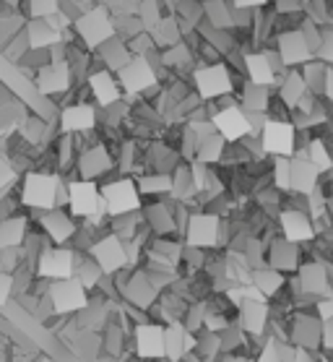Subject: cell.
I'll return each mask as SVG.
<instances>
[{
  "label": "cell",
  "mask_w": 333,
  "mask_h": 362,
  "mask_svg": "<svg viewBox=\"0 0 333 362\" xmlns=\"http://www.w3.org/2000/svg\"><path fill=\"white\" fill-rule=\"evenodd\" d=\"M221 362H252V360H247L243 354H227V357H221Z\"/></svg>",
  "instance_id": "obj_54"
},
{
  "label": "cell",
  "mask_w": 333,
  "mask_h": 362,
  "mask_svg": "<svg viewBox=\"0 0 333 362\" xmlns=\"http://www.w3.org/2000/svg\"><path fill=\"white\" fill-rule=\"evenodd\" d=\"M317 313H320V318H323V321L333 318V300H323V303L317 305Z\"/></svg>",
  "instance_id": "obj_52"
},
{
  "label": "cell",
  "mask_w": 333,
  "mask_h": 362,
  "mask_svg": "<svg viewBox=\"0 0 333 362\" xmlns=\"http://www.w3.org/2000/svg\"><path fill=\"white\" fill-rule=\"evenodd\" d=\"M47 297L55 313L60 315H76L78 310H83L89 305V289L83 287L78 279H60V281H49L47 284Z\"/></svg>",
  "instance_id": "obj_11"
},
{
  "label": "cell",
  "mask_w": 333,
  "mask_h": 362,
  "mask_svg": "<svg viewBox=\"0 0 333 362\" xmlns=\"http://www.w3.org/2000/svg\"><path fill=\"white\" fill-rule=\"evenodd\" d=\"M240 107H243L245 112H263V110L269 107V86H258V83L243 86Z\"/></svg>",
  "instance_id": "obj_37"
},
{
  "label": "cell",
  "mask_w": 333,
  "mask_h": 362,
  "mask_svg": "<svg viewBox=\"0 0 333 362\" xmlns=\"http://www.w3.org/2000/svg\"><path fill=\"white\" fill-rule=\"evenodd\" d=\"M204 24H209V29H232L235 6L227 0H204Z\"/></svg>",
  "instance_id": "obj_29"
},
{
  "label": "cell",
  "mask_w": 333,
  "mask_h": 362,
  "mask_svg": "<svg viewBox=\"0 0 333 362\" xmlns=\"http://www.w3.org/2000/svg\"><path fill=\"white\" fill-rule=\"evenodd\" d=\"M133 349L141 362L164 360V326L162 323H136L133 326Z\"/></svg>",
  "instance_id": "obj_16"
},
{
  "label": "cell",
  "mask_w": 333,
  "mask_h": 362,
  "mask_svg": "<svg viewBox=\"0 0 333 362\" xmlns=\"http://www.w3.org/2000/svg\"><path fill=\"white\" fill-rule=\"evenodd\" d=\"M105 276V272L99 269V264L91 258L89 253H78L76 250V266H74V279H78L83 284V287L89 289H94L99 284V279Z\"/></svg>",
  "instance_id": "obj_34"
},
{
  "label": "cell",
  "mask_w": 333,
  "mask_h": 362,
  "mask_svg": "<svg viewBox=\"0 0 333 362\" xmlns=\"http://www.w3.org/2000/svg\"><path fill=\"white\" fill-rule=\"evenodd\" d=\"M211 123L221 139L227 144H237L250 136V123H247V112L240 105H229V107L216 110L211 115Z\"/></svg>",
  "instance_id": "obj_18"
},
{
  "label": "cell",
  "mask_w": 333,
  "mask_h": 362,
  "mask_svg": "<svg viewBox=\"0 0 333 362\" xmlns=\"http://www.w3.org/2000/svg\"><path fill=\"white\" fill-rule=\"evenodd\" d=\"M117 167H115V154L112 146L105 144L102 139H91L83 141V148L78 151V159H76V175L81 180H105L107 175H112Z\"/></svg>",
  "instance_id": "obj_6"
},
{
  "label": "cell",
  "mask_w": 333,
  "mask_h": 362,
  "mask_svg": "<svg viewBox=\"0 0 333 362\" xmlns=\"http://www.w3.org/2000/svg\"><path fill=\"white\" fill-rule=\"evenodd\" d=\"M250 281L266 297H274L281 289V284H284V274L276 272V269H252Z\"/></svg>",
  "instance_id": "obj_40"
},
{
  "label": "cell",
  "mask_w": 333,
  "mask_h": 362,
  "mask_svg": "<svg viewBox=\"0 0 333 362\" xmlns=\"http://www.w3.org/2000/svg\"><path fill=\"white\" fill-rule=\"evenodd\" d=\"M68 211L81 222V219H91V216L105 214V204L99 196V182L94 180H68Z\"/></svg>",
  "instance_id": "obj_9"
},
{
  "label": "cell",
  "mask_w": 333,
  "mask_h": 362,
  "mask_svg": "<svg viewBox=\"0 0 333 362\" xmlns=\"http://www.w3.org/2000/svg\"><path fill=\"white\" fill-rule=\"evenodd\" d=\"M317 170L308 159H292V180H289V190L297 193H312L317 182Z\"/></svg>",
  "instance_id": "obj_33"
},
{
  "label": "cell",
  "mask_w": 333,
  "mask_h": 362,
  "mask_svg": "<svg viewBox=\"0 0 333 362\" xmlns=\"http://www.w3.org/2000/svg\"><path fill=\"white\" fill-rule=\"evenodd\" d=\"M258 362H281V360H279V344H276V341H269V344L260 349Z\"/></svg>",
  "instance_id": "obj_48"
},
{
  "label": "cell",
  "mask_w": 333,
  "mask_h": 362,
  "mask_svg": "<svg viewBox=\"0 0 333 362\" xmlns=\"http://www.w3.org/2000/svg\"><path fill=\"white\" fill-rule=\"evenodd\" d=\"M274 180H276V188L289 190V180H292V162H289V157H276Z\"/></svg>",
  "instance_id": "obj_45"
},
{
  "label": "cell",
  "mask_w": 333,
  "mask_h": 362,
  "mask_svg": "<svg viewBox=\"0 0 333 362\" xmlns=\"http://www.w3.org/2000/svg\"><path fill=\"white\" fill-rule=\"evenodd\" d=\"M269 264L271 269L276 272H289L297 264V250H294V243L284 240V243H274L269 250Z\"/></svg>",
  "instance_id": "obj_38"
},
{
  "label": "cell",
  "mask_w": 333,
  "mask_h": 362,
  "mask_svg": "<svg viewBox=\"0 0 333 362\" xmlns=\"http://www.w3.org/2000/svg\"><path fill=\"white\" fill-rule=\"evenodd\" d=\"M279 222H281L284 240H289V243H305V240H312V235H315L308 216L302 214V211H294V209L281 211Z\"/></svg>",
  "instance_id": "obj_24"
},
{
  "label": "cell",
  "mask_w": 333,
  "mask_h": 362,
  "mask_svg": "<svg viewBox=\"0 0 333 362\" xmlns=\"http://www.w3.org/2000/svg\"><path fill=\"white\" fill-rule=\"evenodd\" d=\"M148 34H151L156 49H167V47H172V45H177V42L185 40L182 24H180L177 16H172V13H167V16H164Z\"/></svg>",
  "instance_id": "obj_30"
},
{
  "label": "cell",
  "mask_w": 333,
  "mask_h": 362,
  "mask_svg": "<svg viewBox=\"0 0 333 362\" xmlns=\"http://www.w3.org/2000/svg\"><path fill=\"white\" fill-rule=\"evenodd\" d=\"M86 89H89V97L91 102L97 105L99 110L110 107V105H115V102H120L125 94H122L120 89V81H117V76L112 74V71H107V68H94L89 74V78H86Z\"/></svg>",
  "instance_id": "obj_19"
},
{
  "label": "cell",
  "mask_w": 333,
  "mask_h": 362,
  "mask_svg": "<svg viewBox=\"0 0 333 362\" xmlns=\"http://www.w3.org/2000/svg\"><path fill=\"white\" fill-rule=\"evenodd\" d=\"M323 344L328 346V349H333V318H328L323 326Z\"/></svg>",
  "instance_id": "obj_51"
},
{
  "label": "cell",
  "mask_w": 333,
  "mask_h": 362,
  "mask_svg": "<svg viewBox=\"0 0 333 362\" xmlns=\"http://www.w3.org/2000/svg\"><path fill=\"white\" fill-rule=\"evenodd\" d=\"M266 321H269V308H266V303H258V300H245V303H240V326H243V331L260 337L263 329H266Z\"/></svg>",
  "instance_id": "obj_28"
},
{
  "label": "cell",
  "mask_w": 333,
  "mask_h": 362,
  "mask_svg": "<svg viewBox=\"0 0 333 362\" xmlns=\"http://www.w3.org/2000/svg\"><path fill=\"white\" fill-rule=\"evenodd\" d=\"M305 89H308V83L302 78L300 74H289L284 78V86H281V102L294 107V105H300L302 97H305Z\"/></svg>",
  "instance_id": "obj_41"
},
{
  "label": "cell",
  "mask_w": 333,
  "mask_h": 362,
  "mask_svg": "<svg viewBox=\"0 0 333 362\" xmlns=\"http://www.w3.org/2000/svg\"><path fill=\"white\" fill-rule=\"evenodd\" d=\"M182 238L190 247H216L221 240V216L214 211H190Z\"/></svg>",
  "instance_id": "obj_10"
},
{
  "label": "cell",
  "mask_w": 333,
  "mask_h": 362,
  "mask_svg": "<svg viewBox=\"0 0 333 362\" xmlns=\"http://www.w3.org/2000/svg\"><path fill=\"white\" fill-rule=\"evenodd\" d=\"M195 349V334L182 326V321H172L164 326V360L180 362Z\"/></svg>",
  "instance_id": "obj_21"
},
{
  "label": "cell",
  "mask_w": 333,
  "mask_h": 362,
  "mask_svg": "<svg viewBox=\"0 0 333 362\" xmlns=\"http://www.w3.org/2000/svg\"><path fill=\"white\" fill-rule=\"evenodd\" d=\"M34 83V91L40 94V97H49V99H57L63 97V94H71L76 86V78H74V71L68 66V60H49L47 66L40 68L32 78Z\"/></svg>",
  "instance_id": "obj_8"
},
{
  "label": "cell",
  "mask_w": 333,
  "mask_h": 362,
  "mask_svg": "<svg viewBox=\"0 0 333 362\" xmlns=\"http://www.w3.org/2000/svg\"><path fill=\"white\" fill-rule=\"evenodd\" d=\"M120 300L122 303L133 305V308H139V310H151L159 300V289L148 281L146 272H144V266H136V269H130L125 281H122L120 287Z\"/></svg>",
  "instance_id": "obj_13"
},
{
  "label": "cell",
  "mask_w": 333,
  "mask_h": 362,
  "mask_svg": "<svg viewBox=\"0 0 333 362\" xmlns=\"http://www.w3.org/2000/svg\"><path fill=\"white\" fill-rule=\"evenodd\" d=\"M26 40L32 49H49L60 42V32L49 24L47 18H29L26 21Z\"/></svg>",
  "instance_id": "obj_27"
},
{
  "label": "cell",
  "mask_w": 333,
  "mask_h": 362,
  "mask_svg": "<svg viewBox=\"0 0 333 362\" xmlns=\"http://www.w3.org/2000/svg\"><path fill=\"white\" fill-rule=\"evenodd\" d=\"M227 151V141L221 139L219 133H211L206 139H198V148H195V159L204 162V165H219Z\"/></svg>",
  "instance_id": "obj_35"
},
{
  "label": "cell",
  "mask_w": 333,
  "mask_h": 362,
  "mask_svg": "<svg viewBox=\"0 0 333 362\" xmlns=\"http://www.w3.org/2000/svg\"><path fill=\"white\" fill-rule=\"evenodd\" d=\"M243 63L250 83L271 86V83L276 81V68L271 66V55H266V52H250V55L243 58Z\"/></svg>",
  "instance_id": "obj_25"
},
{
  "label": "cell",
  "mask_w": 333,
  "mask_h": 362,
  "mask_svg": "<svg viewBox=\"0 0 333 362\" xmlns=\"http://www.w3.org/2000/svg\"><path fill=\"white\" fill-rule=\"evenodd\" d=\"M37 362H52V360H47V357H37Z\"/></svg>",
  "instance_id": "obj_55"
},
{
  "label": "cell",
  "mask_w": 333,
  "mask_h": 362,
  "mask_svg": "<svg viewBox=\"0 0 333 362\" xmlns=\"http://www.w3.org/2000/svg\"><path fill=\"white\" fill-rule=\"evenodd\" d=\"M94 58H97V63L102 68H107V71H112V74H117L125 63H128L130 58H133V52L128 49V45L115 34L112 40H107L102 47L94 49Z\"/></svg>",
  "instance_id": "obj_22"
},
{
  "label": "cell",
  "mask_w": 333,
  "mask_h": 362,
  "mask_svg": "<svg viewBox=\"0 0 333 362\" xmlns=\"http://www.w3.org/2000/svg\"><path fill=\"white\" fill-rule=\"evenodd\" d=\"M89 255L99 264L105 274H115L128 266V253H125V243H122L115 232H105L102 238L89 247Z\"/></svg>",
  "instance_id": "obj_15"
},
{
  "label": "cell",
  "mask_w": 333,
  "mask_h": 362,
  "mask_svg": "<svg viewBox=\"0 0 333 362\" xmlns=\"http://www.w3.org/2000/svg\"><path fill=\"white\" fill-rule=\"evenodd\" d=\"M300 287L308 292V295H325L328 289V276H325V269L320 264H308L302 266L300 272Z\"/></svg>",
  "instance_id": "obj_36"
},
{
  "label": "cell",
  "mask_w": 333,
  "mask_h": 362,
  "mask_svg": "<svg viewBox=\"0 0 333 362\" xmlns=\"http://www.w3.org/2000/svg\"><path fill=\"white\" fill-rule=\"evenodd\" d=\"M18 170L13 165H11L8 157H0V193H6V190L16 188L18 185Z\"/></svg>",
  "instance_id": "obj_43"
},
{
  "label": "cell",
  "mask_w": 333,
  "mask_h": 362,
  "mask_svg": "<svg viewBox=\"0 0 333 362\" xmlns=\"http://www.w3.org/2000/svg\"><path fill=\"white\" fill-rule=\"evenodd\" d=\"M99 196H102L107 216L130 214V211H139L141 206H144L141 204L139 185H136V180L130 175L110 177V180L99 182Z\"/></svg>",
  "instance_id": "obj_4"
},
{
  "label": "cell",
  "mask_w": 333,
  "mask_h": 362,
  "mask_svg": "<svg viewBox=\"0 0 333 362\" xmlns=\"http://www.w3.org/2000/svg\"><path fill=\"white\" fill-rule=\"evenodd\" d=\"M136 16H139V21L144 24V29L151 32V29L167 16V6H164V0H139Z\"/></svg>",
  "instance_id": "obj_39"
},
{
  "label": "cell",
  "mask_w": 333,
  "mask_h": 362,
  "mask_svg": "<svg viewBox=\"0 0 333 362\" xmlns=\"http://www.w3.org/2000/svg\"><path fill=\"white\" fill-rule=\"evenodd\" d=\"M232 6H235V8L252 11V8H263V6H266V0H232Z\"/></svg>",
  "instance_id": "obj_50"
},
{
  "label": "cell",
  "mask_w": 333,
  "mask_h": 362,
  "mask_svg": "<svg viewBox=\"0 0 333 362\" xmlns=\"http://www.w3.org/2000/svg\"><path fill=\"white\" fill-rule=\"evenodd\" d=\"M190 83H193V91L204 102H216V99L235 91L232 71L221 60L219 63H198L190 74Z\"/></svg>",
  "instance_id": "obj_3"
},
{
  "label": "cell",
  "mask_w": 333,
  "mask_h": 362,
  "mask_svg": "<svg viewBox=\"0 0 333 362\" xmlns=\"http://www.w3.org/2000/svg\"><path fill=\"white\" fill-rule=\"evenodd\" d=\"M74 32L76 37L81 40V45L86 49H94L102 47L107 40H112L115 37V24H112V13L107 6L97 3V6H91L89 11H83L81 16L74 21Z\"/></svg>",
  "instance_id": "obj_5"
},
{
  "label": "cell",
  "mask_w": 333,
  "mask_h": 362,
  "mask_svg": "<svg viewBox=\"0 0 333 362\" xmlns=\"http://www.w3.org/2000/svg\"><path fill=\"white\" fill-rule=\"evenodd\" d=\"M260 146L274 157H292L294 154V128L284 120H266L260 131Z\"/></svg>",
  "instance_id": "obj_20"
},
{
  "label": "cell",
  "mask_w": 333,
  "mask_h": 362,
  "mask_svg": "<svg viewBox=\"0 0 333 362\" xmlns=\"http://www.w3.org/2000/svg\"><path fill=\"white\" fill-rule=\"evenodd\" d=\"M310 162L325 173V170H331V154H328V148L323 146V141H312V146H310Z\"/></svg>",
  "instance_id": "obj_44"
},
{
  "label": "cell",
  "mask_w": 333,
  "mask_h": 362,
  "mask_svg": "<svg viewBox=\"0 0 333 362\" xmlns=\"http://www.w3.org/2000/svg\"><path fill=\"white\" fill-rule=\"evenodd\" d=\"M99 125V107L86 99H74L60 107L57 115V131L71 136H91Z\"/></svg>",
  "instance_id": "obj_7"
},
{
  "label": "cell",
  "mask_w": 333,
  "mask_h": 362,
  "mask_svg": "<svg viewBox=\"0 0 333 362\" xmlns=\"http://www.w3.org/2000/svg\"><path fill=\"white\" fill-rule=\"evenodd\" d=\"M310 42L302 32H284L279 37V58L286 66H297L310 58Z\"/></svg>",
  "instance_id": "obj_23"
},
{
  "label": "cell",
  "mask_w": 333,
  "mask_h": 362,
  "mask_svg": "<svg viewBox=\"0 0 333 362\" xmlns=\"http://www.w3.org/2000/svg\"><path fill=\"white\" fill-rule=\"evenodd\" d=\"M320 55H323V60L333 63V32L323 37V47H320Z\"/></svg>",
  "instance_id": "obj_49"
},
{
  "label": "cell",
  "mask_w": 333,
  "mask_h": 362,
  "mask_svg": "<svg viewBox=\"0 0 333 362\" xmlns=\"http://www.w3.org/2000/svg\"><path fill=\"white\" fill-rule=\"evenodd\" d=\"M76 250L71 245H49L37 258V276L45 281H60L74 276Z\"/></svg>",
  "instance_id": "obj_12"
},
{
  "label": "cell",
  "mask_w": 333,
  "mask_h": 362,
  "mask_svg": "<svg viewBox=\"0 0 333 362\" xmlns=\"http://www.w3.org/2000/svg\"><path fill=\"white\" fill-rule=\"evenodd\" d=\"M156 52H159V49H156ZM156 52H151V55H133V58L115 74L125 97H141V94H146L148 89H154V86L162 83L159 71H156V66H154Z\"/></svg>",
  "instance_id": "obj_2"
},
{
  "label": "cell",
  "mask_w": 333,
  "mask_h": 362,
  "mask_svg": "<svg viewBox=\"0 0 333 362\" xmlns=\"http://www.w3.org/2000/svg\"><path fill=\"white\" fill-rule=\"evenodd\" d=\"M13 297V276L0 269V308Z\"/></svg>",
  "instance_id": "obj_47"
},
{
  "label": "cell",
  "mask_w": 333,
  "mask_h": 362,
  "mask_svg": "<svg viewBox=\"0 0 333 362\" xmlns=\"http://www.w3.org/2000/svg\"><path fill=\"white\" fill-rule=\"evenodd\" d=\"M136 185H139V193L146 198H170L172 193V175H164V173H144L139 177H133Z\"/></svg>",
  "instance_id": "obj_31"
},
{
  "label": "cell",
  "mask_w": 333,
  "mask_h": 362,
  "mask_svg": "<svg viewBox=\"0 0 333 362\" xmlns=\"http://www.w3.org/2000/svg\"><path fill=\"white\" fill-rule=\"evenodd\" d=\"M294 362H312V357H310L305 349H297V352H294Z\"/></svg>",
  "instance_id": "obj_53"
},
{
  "label": "cell",
  "mask_w": 333,
  "mask_h": 362,
  "mask_svg": "<svg viewBox=\"0 0 333 362\" xmlns=\"http://www.w3.org/2000/svg\"><path fill=\"white\" fill-rule=\"evenodd\" d=\"M63 175L29 170L24 173V180H18V196L21 206L29 211H49L57 209V190H60Z\"/></svg>",
  "instance_id": "obj_1"
},
{
  "label": "cell",
  "mask_w": 333,
  "mask_h": 362,
  "mask_svg": "<svg viewBox=\"0 0 333 362\" xmlns=\"http://www.w3.org/2000/svg\"><path fill=\"white\" fill-rule=\"evenodd\" d=\"M26 18H47L60 11V0H24Z\"/></svg>",
  "instance_id": "obj_42"
},
{
  "label": "cell",
  "mask_w": 333,
  "mask_h": 362,
  "mask_svg": "<svg viewBox=\"0 0 333 362\" xmlns=\"http://www.w3.org/2000/svg\"><path fill=\"white\" fill-rule=\"evenodd\" d=\"M175 206L177 201H167V198H159V201H151V204L141 206L144 211V219H146V227L151 230L154 238H177V219H175Z\"/></svg>",
  "instance_id": "obj_17"
},
{
  "label": "cell",
  "mask_w": 333,
  "mask_h": 362,
  "mask_svg": "<svg viewBox=\"0 0 333 362\" xmlns=\"http://www.w3.org/2000/svg\"><path fill=\"white\" fill-rule=\"evenodd\" d=\"M294 337L300 339L302 344H315L317 339V323L315 321H308V318H302L297 326H294Z\"/></svg>",
  "instance_id": "obj_46"
},
{
  "label": "cell",
  "mask_w": 333,
  "mask_h": 362,
  "mask_svg": "<svg viewBox=\"0 0 333 362\" xmlns=\"http://www.w3.org/2000/svg\"><path fill=\"white\" fill-rule=\"evenodd\" d=\"M151 362H167V360H151Z\"/></svg>",
  "instance_id": "obj_56"
},
{
  "label": "cell",
  "mask_w": 333,
  "mask_h": 362,
  "mask_svg": "<svg viewBox=\"0 0 333 362\" xmlns=\"http://www.w3.org/2000/svg\"><path fill=\"white\" fill-rule=\"evenodd\" d=\"M29 230H32V224H29V216L24 214L0 219V247H21Z\"/></svg>",
  "instance_id": "obj_26"
},
{
  "label": "cell",
  "mask_w": 333,
  "mask_h": 362,
  "mask_svg": "<svg viewBox=\"0 0 333 362\" xmlns=\"http://www.w3.org/2000/svg\"><path fill=\"white\" fill-rule=\"evenodd\" d=\"M195 196H198V188H195L190 165H187V162H182V165H177V170L172 173V193H170V198H172V201H177V204H187V201H193Z\"/></svg>",
  "instance_id": "obj_32"
},
{
  "label": "cell",
  "mask_w": 333,
  "mask_h": 362,
  "mask_svg": "<svg viewBox=\"0 0 333 362\" xmlns=\"http://www.w3.org/2000/svg\"><path fill=\"white\" fill-rule=\"evenodd\" d=\"M40 230L52 240V245H71L76 230H78V219L65 209H49V211H34Z\"/></svg>",
  "instance_id": "obj_14"
}]
</instances>
